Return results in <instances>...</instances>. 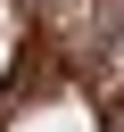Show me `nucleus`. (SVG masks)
Masks as SVG:
<instances>
[{"label": "nucleus", "instance_id": "1", "mask_svg": "<svg viewBox=\"0 0 124 132\" xmlns=\"http://www.w3.org/2000/svg\"><path fill=\"white\" fill-rule=\"evenodd\" d=\"M0 132H124V0H0Z\"/></svg>", "mask_w": 124, "mask_h": 132}]
</instances>
